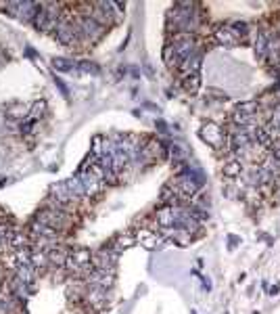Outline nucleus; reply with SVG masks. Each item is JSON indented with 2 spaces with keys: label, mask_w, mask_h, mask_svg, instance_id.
<instances>
[{
  "label": "nucleus",
  "mask_w": 280,
  "mask_h": 314,
  "mask_svg": "<svg viewBox=\"0 0 280 314\" xmlns=\"http://www.w3.org/2000/svg\"><path fill=\"white\" fill-rule=\"evenodd\" d=\"M69 218H71V214L63 212V209H57L55 205L48 203L46 209H40V212H38L36 222L44 224V226H50V229H55V231H63V229H67Z\"/></svg>",
  "instance_id": "nucleus-1"
},
{
  "label": "nucleus",
  "mask_w": 280,
  "mask_h": 314,
  "mask_svg": "<svg viewBox=\"0 0 280 314\" xmlns=\"http://www.w3.org/2000/svg\"><path fill=\"white\" fill-rule=\"evenodd\" d=\"M213 38L217 44H222V46H236V42H239V38H236V34L232 32V28H217L215 34H213Z\"/></svg>",
  "instance_id": "nucleus-4"
},
{
  "label": "nucleus",
  "mask_w": 280,
  "mask_h": 314,
  "mask_svg": "<svg viewBox=\"0 0 280 314\" xmlns=\"http://www.w3.org/2000/svg\"><path fill=\"white\" fill-rule=\"evenodd\" d=\"M201 138L207 143V145H211L213 149H230L228 147V134L224 132V130L213 124V121H207V124L201 128Z\"/></svg>",
  "instance_id": "nucleus-2"
},
{
  "label": "nucleus",
  "mask_w": 280,
  "mask_h": 314,
  "mask_svg": "<svg viewBox=\"0 0 280 314\" xmlns=\"http://www.w3.org/2000/svg\"><path fill=\"white\" fill-rule=\"evenodd\" d=\"M8 116L23 121V119L30 118V107H28V105H23V103H15V105L8 107Z\"/></svg>",
  "instance_id": "nucleus-7"
},
{
  "label": "nucleus",
  "mask_w": 280,
  "mask_h": 314,
  "mask_svg": "<svg viewBox=\"0 0 280 314\" xmlns=\"http://www.w3.org/2000/svg\"><path fill=\"white\" fill-rule=\"evenodd\" d=\"M84 298L94 310H101L105 304H107V289H103V287H90Z\"/></svg>",
  "instance_id": "nucleus-3"
},
{
  "label": "nucleus",
  "mask_w": 280,
  "mask_h": 314,
  "mask_svg": "<svg viewBox=\"0 0 280 314\" xmlns=\"http://www.w3.org/2000/svg\"><path fill=\"white\" fill-rule=\"evenodd\" d=\"M241 172H243V161L239 159H230L228 163H224V176L226 178H239L241 176Z\"/></svg>",
  "instance_id": "nucleus-6"
},
{
  "label": "nucleus",
  "mask_w": 280,
  "mask_h": 314,
  "mask_svg": "<svg viewBox=\"0 0 280 314\" xmlns=\"http://www.w3.org/2000/svg\"><path fill=\"white\" fill-rule=\"evenodd\" d=\"M52 65H55V69H59V72H71L73 65L69 63L67 59H52Z\"/></svg>",
  "instance_id": "nucleus-10"
},
{
  "label": "nucleus",
  "mask_w": 280,
  "mask_h": 314,
  "mask_svg": "<svg viewBox=\"0 0 280 314\" xmlns=\"http://www.w3.org/2000/svg\"><path fill=\"white\" fill-rule=\"evenodd\" d=\"M84 72H92V74H99V67H94V65H88V63H82L80 65Z\"/></svg>",
  "instance_id": "nucleus-11"
},
{
  "label": "nucleus",
  "mask_w": 280,
  "mask_h": 314,
  "mask_svg": "<svg viewBox=\"0 0 280 314\" xmlns=\"http://www.w3.org/2000/svg\"><path fill=\"white\" fill-rule=\"evenodd\" d=\"M134 239L142 243L146 249H155V247L161 243V237H159V235H157L155 231H146V229H144V231H140V233H136V237H134Z\"/></svg>",
  "instance_id": "nucleus-5"
},
{
  "label": "nucleus",
  "mask_w": 280,
  "mask_h": 314,
  "mask_svg": "<svg viewBox=\"0 0 280 314\" xmlns=\"http://www.w3.org/2000/svg\"><path fill=\"white\" fill-rule=\"evenodd\" d=\"M44 111H46V103H44V101H38L36 105H34V109H32V113H30V118L38 121V118L44 116Z\"/></svg>",
  "instance_id": "nucleus-9"
},
{
  "label": "nucleus",
  "mask_w": 280,
  "mask_h": 314,
  "mask_svg": "<svg viewBox=\"0 0 280 314\" xmlns=\"http://www.w3.org/2000/svg\"><path fill=\"white\" fill-rule=\"evenodd\" d=\"M184 86H186V90L195 94L199 90V86H201V80H199V74H188L186 76V80H184Z\"/></svg>",
  "instance_id": "nucleus-8"
}]
</instances>
